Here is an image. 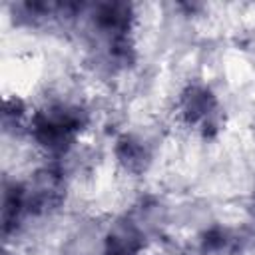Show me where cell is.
I'll return each instance as SVG.
<instances>
[{
	"label": "cell",
	"instance_id": "obj_2",
	"mask_svg": "<svg viewBox=\"0 0 255 255\" xmlns=\"http://www.w3.org/2000/svg\"><path fill=\"white\" fill-rule=\"evenodd\" d=\"M179 112L187 126L199 129L203 135H211L219 129L221 108L215 96L203 86H189L179 100Z\"/></svg>",
	"mask_w": 255,
	"mask_h": 255
},
{
	"label": "cell",
	"instance_id": "obj_1",
	"mask_svg": "<svg viewBox=\"0 0 255 255\" xmlns=\"http://www.w3.org/2000/svg\"><path fill=\"white\" fill-rule=\"evenodd\" d=\"M86 124V114L70 104H52L40 110L32 118V135L34 139L52 153L66 151L82 126Z\"/></svg>",
	"mask_w": 255,
	"mask_h": 255
},
{
	"label": "cell",
	"instance_id": "obj_4",
	"mask_svg": "<svg viewBox=\"0 0 255 255\" xmlns=\"http://www.w3.org/2000/svg\"><path fill=\"white\" fill-rule=\"evenodd\" d=\"M116 157H118V161L128 171H133V173L143 171L147 161H149L145 145L137 137H131V135H122L118 139V143H116Z\"/></svg>",
	"mask_w": 255,
	"mask_h": 255
},
{
	"label": "cell",
	"instance_id": "obj_3",
	"mask_svg": "<svg viewBox=\"0 0 255 255\" xmlns=\"http://www.w3.org/2000/svg\"><path fill=\"white\" fill-rule=\"evenodd\" d=\"M143 249V233L131 221H120L106 239V255H137Z\"/></svg>",
	"mask_w": 255,
	"mask_h": 255
}]
</instances>
